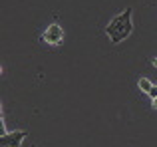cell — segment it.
Segmentation results:
<instances>
[{
	"mask_svg": "<svg viewBox=\"0 0 157 147\" xmlns=\"http://www.w3.org/2000/svg\"><path fill=\"white\" fill-rule=\"evenodd\" d=\"M131 14H133V10H131V8H125L121 14H117L109 24H107L105 32H107V36H109V40H111L113 44L123 42V40H125L127 36L131 34V30H133Z\"/></svg>",
	"mask_w": 157,
	"mask_h": 147,
	"instance_id": "6da1fadb",
	"label": "cell"
},
{
	"mask_svg": "<svg viewBox=\"0 0 157 147\" xmlns=\"http://www.w3.org/2000/svg\"><path fill=\"white\" fill-rule=\"evenodd\" d=\"M28 137L26 131H12L0 137V147H20L22 141Z\"/></svg>",
	"mask_w": 157,
	"mask_h": 147,
	"instance_id": "7a4b0ae2",
	"label": "cell"
},
{
	"mask_svg": "<svg viewBox=\"0 0 157 147\" xmlns=\"http://www.w3.org/2000/svg\"><path fill=\"white\" fill-rule=\"evenodd\" d=\"M42 38L46 40L48 44H52V46H58V44H62V40H64L62 26H58V24H50V26L46 28V32H44Z\"/></svg>",
	"mask_w": 157,
	"mask_h": 147,
	"instance_id": "3957f363",
	"label": "cell"
},
{
	"mask_svg": "<svg viewBox=\"0 0 157 147\" xmlns=\"http://www.w3.org/2000/svg\"><path fill=\"white\" fill-rule=\"evenodd\" d=\"M151 88H153V84H151L147 77H141V80H139V89H141V92L149 93V89H151Z\"/></svg>",
	"mask_w": 157,
	"mask_h": 147,
	"instance_id": "277c9868",
	"label": "cell"
},
{
	"mask_svg": "<svg viewBox=\"0 0 157 147\" xmlns=\"http://www.w3.org/2000/svg\"><path fill=\"white\" fill-rule=\"evenodd\" d=\"M149 97L151 100H157V85H153V88L149 89Z\"/></svg>",
	"mask_w": 157,
	"mask_h": 147,
	"instance_id": "5b68a950",
	"label": "cell"
},
{
	"mask_svg": "<svg viewBox=\"0 0 157 147\" xmlns=\"http://www.w3.org/2000/svg\"><path fill=\"white\" fill-rule=\"evenodd\" d=\"M151 64H153V66L157 68V58H153V60H151Z\"/></svg>",
	"mask_w": 157,
	"mask_h": 147,
	"instance_id": "8992f818",
	"label": "cell"
},
{
	"mask_svg": "<svg viewBox=\"0 0 157 147\" xmlns=\"http://www.w3.org/2000/svg\"><path fill=\"white\" fill-rule=\"evenodd\" d=\"M153 107H157V100H153Z\"/></svg>",
	"mask_w": 157,
	"mask_h": 147,
	"instance_id": "52a82bcc",
	"label": "cell"
}]
</instances>
